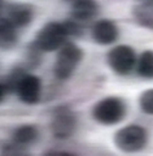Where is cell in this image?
Masks as SVG:
<instances>
[{"mask_svg": "<svg viewBox=\"0 0 153 156\" xmlns=\"http://www.w3.org/2000/svg\"><path fill=\"white\" fill-rule=\"evenodd\" d=\"M69 37L64 22H49L37 33L34 46L40 52L57 51L66 44Z\"/></svg>", "mask_w": 153, "mask_h": 156, "instance_id": "6da1fadb", "label": "cell"}, {"mask_svg": "<svg viewBox=\"0 0 153 156\" xmlns=\"http://www.w3.org/2000/svg\"><path fill=\"white\" fill-rule=\"evenodd\" d=\"M83 58V50L71 42H68L58 50L57 57L53 65L55 77L61 81H65L73 76L78 65Z\"/></svg>", "mask_w": 153, "mask_h": 156, "instance_id": "7a4b0ae2", "label": "cell"}, {"mask_svg": "<svg viewBox=\"0 0 153 156\" xmlns=\"http://www.w3.org/2000/svg\"><path fill=\"white\" fill-rule=\"evenodd\" d=\"M126 105L125 103L116 96H109L100 100L93 107L92 116L97 122L103 125H114L125 117Z\"/></svg>", "mask_w": 153, "mask_h": 156, "instance_id": "3957f363", "label": "cell"}, {"mask_svg": "<svg viewBox=\"0 0 153 156\" xmlns=\"http://www.w3.org/2000/svg\"><path fill=\"white\" fill-rule=\"evenodd\" d=\"M147 140V131L139 125H127L118 130L114 135L116 146L125 152H137L144 148Z\"/></svg>", "mask_w": 153, "mask_h": 156, "instance_id": "277c9868", "label": "cell"}, {"mask_svg": "<svg viewBox=\"0 0 153 156\" xmlns=\"http://www.w3.org/2000/svg\"><path fill=\"white\" fill-rule=\"evenodd\" d=\"M106 61L110 69L120 76H127L136 66V55L132 47L127 44L116 46L108 52Z\"/></svg>", "mask_w": 153, "mask_h": 156, "instance_id": "5b68a950", "label": "cell"}, {"mask_svg": "<svg viewBox=\"0 0 153 156\" xmlns=\"http://www.w3.org/2000/svg\"><path fill=\"white\" fill-rule=\"evenodd\" d=\"M77 128V117L68 107H58L53 112L51 129L53 135L58 139L69 138Z\"/></svg>", "mask_w": 153, "mask_h": 156, "instance_id": "8992f818", "label": "cell"}, {"mask_svg": "<svg viewBox=\"0 0 153 156\" xmlns=\"http://www.w3.org/2000/svg\"><path fill=\"white\" fill-rule=\"evenodd\" d=\"M42 81L34 74H25L18 82L16 92L18 98L26 104H35L40 99Z\"/></svg>", "mask_w": 153, "mask_h": 156, "instance_id": "52a82bcc", "label": "cell"}, {"mask_svg": "<svg viewBox=\"0 0 153 156\" xmlns=\"http://www.w3.org/2000/svg\"><path fill=\"white\" fill-rule=\"evenodd\" d=\"M5 18L16 29H21L31 23L34 18V9L27 3H11L7 5Z\"/></svg>", "mask_w": 153, "mask_h": 156, "instance_id": "ba28073f", "label": "cell"}, {"mask_svg": "<svg viewBox=\"0 0 153 156\" xmlns=\"http://www.w3.org/2000/svg\"><path fill=\"white\" fill-rule=\"evenodd\" d=\"M120 35L117 25L110 20H99L92 26V38L97 44L110 46Z\"/></svg>", "mask_w": 153, "mask_h": 156, "instance_id": "9c48e42d", "label": "cell"}, {"mask_svg": "<svg viewBox=\"0 0 153 156\" xmlns=\"http://www.w3.org/2000/svg\"><path fill=\"white\" fill-rule=\"evenodd\" d=\"M99 13V4L96 0H74L71 3V16L78 22H87L96 17Z\"/></svg>", "mask_w": 153, "mask_h": 156, "instance_id": "30bf717a", "label": "cell"}, {"mask_svg": "<svg viewBox=\"0 0 153 156\" xmlns=\"http://www.w3.org/2000/svg\"><path fill=\"white\" fill-rule=\"evenodd\" d=\"M134 17L140 26L153 30V0L137 3L134 8Z\"/></svg>", "mask_w": 153, "mask_h": 156, "instance_id": "8fae6325", "label": "cell"}, {"mask_svg": "<svg viewBox=\"0 0 153 156\" xmlns=\"http://www.w3.org/2000/svg\"><path fill=\"white\" fill-rule=\"evenodd\" d=\"M17 29L5 17L0 16V48L8 50L17 43Z\"/></svg>", "mask_w": 153, "mask_h": 156, "instance_id": "7c38bea8", "label": "cell"}, {"mask_svg": "<svg viewBox=\"0 0 153 156\" xmlns=\"http://www.w3.org/2000/svg\"><path fill=\"white\" fill-rule=\"evenodd\" d=\"M136 72L141 78L153 80V51H144L137 57Z\"/></svg>", "mask_w": 153, "mask_h": 156, "instance_id": "4fadbf2b", "label": "cell"}, {"mask_svg": "<svg viewBox=\"0 0 153 156\" xmlns=\"http://www.w3.org/2000/svg\"><path fill=\"white\" fill-rule=\"evenodd\" d=\"M38 136V130L33 125H22L17 128L13 133V140L18 146L30 144Z\"/></svg>", "mask_w": 153, "mask_h": 156, "instance_id": "5bb4252c", "label": "cell"}, {"mask_svg": "<svg viewBox=\"0 0 153 156\" xmlns=\"http://www.w3.org/2000/svg\"><path fill=\"white\" fill-rule=\"evenodd\" d=\"M139 104L141 111L147 115H153V89L144 91L140 95Z\"/></svg>", "mask_w": 153, "mask_h": 156, "instance_id": "9a60e30c", "label": "cell"}, {"mask_svg": "<svg viewBox=\"0 0 153 156\" xmlns=\"http://www.w3.org/2000/svg\"><path fill=\"white\" fill-rule=\"evenodd\" d=\"M44 156H75L70 152H65V151H51V152L46 154Z\"/></svg>", "mask_w": 153, "mask_h": 156, "instance_id": "2e32d148", "label": "cell"}, {"mask_svg": "<svg viewBox=\"0 0 153 156\" xmlns=\"http://www.w3.org/2000/svg\"><path fill=\"white\" fill-rule=\"evenodd\" d=\"M5 92H7L5 87H4V85H3V83H0V101H2V100L4 99V95H5Z\"/></svg>", "mask_w": 153, "mask_h": 156, "instance_id": "e0dca14e", "label": "cell"}, {"mask_svg": "<svg viewBox=\"0 0 153 156\" xmlns=\"http://www.w3.org/2000/svg\"><path fill=\"white\" fill-rule=\"evenodd\" d=\"M4 156H22V155H18L17 152H12V150H11V151H7Z\"/></svg>", "mask_w": 153, "mask_h": 156, "instance_id": "ac0fdd59", "label": "cell"}, {"mask_svg": "<svg viewBox=\"0 0 153 156\" xmlns=\"http://www.w3.org/2000/svg\"><path fill=\"white\" fill-rule=\"evenodd\" d=\"M4 5H5V4H4V0H0V13H2Z\"/></svg>", "mask_w": 153, "mask_h": 156, "instance_id": "d6986e66", "label": "cell"}, {"mask_svg": "<svg viewBox=\"0 0 153 156\" xmlns=\"http://www.w3.org/2000/svg\"><path fill=\"white\" fill-rule=\"evenodd\" d=\"M66 2H71V3H73V2H74V0H66Z\"/></svg>", "mask_w": 153, "mask_h": 156, "instance_id": "ffe728a7", "label": "cell"}, {"mask_svg": "<svg viewBox=\"0 0 153 156\" xmlns=\"http://www.w3.org/2000/svg\"><path fill=\"white\" fill-rule=\"evenodd\" d=\"M139 2H144V0H137V3H139Z\"/></svg>", "mask_w": 153, "mask_h": 156, "instance_id": "44dd1931", "label": "cell"}]
</instances>
